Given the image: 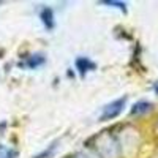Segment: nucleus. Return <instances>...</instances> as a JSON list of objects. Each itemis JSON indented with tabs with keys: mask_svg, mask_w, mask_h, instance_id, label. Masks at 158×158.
Instances as JSON below:
<instances>
[{
	"mask_svg": "<svg viewBox=\"0 0 158 158\" xmlns=\"http://www.w3.org/2000/svg\"><path fill=\"white\" fill-rule=\"evenodd\" d=\"M125 103H127V97L123 98H118L109 104H106V106L103 108V114L100 117L101 122H106V120H112V118H115L118 114H120L125 108Z\"/></svg>",
	"mask_w": 158,
	"mask_h": 158,
	"instance_id": "f257e3e1",
	"label": "nucleus"
},
{
	"mask_svg": "<svg viewBox=\"0 0 158 158\" xmlns=\"http://www.w3.org/2000/svg\"><path fill=\"white\" fill-rule=\"evenodd\" d=\"M95 67H97V65L92 62L90 59H87V57H79V59H76V70L81 73L82 76H84L85 73L92 71V70H95Z\"/></svg>",
	"mask_w": 158,
	"mask_h": 158,
	"instance_id": "f03ea898",
	"label": "nucleus"
},
{
	"mask_svg": "<svg viewBox=\"0 0 158 158\" xmlns=\"http://www.w3.org/2000/svg\"><path fill=\"white\" fill-rule=\"evenodd\" d=\"M40 19H41V22L44 24L46 29H52V27H54V11H52L51 8L44 6L41 10V13H40Z\"/></svg>",
	"mask_w": 158,
	"mask_h": 158,
	"instance_id": "7ed1b4c3",
	"label": "nucleus"
},
{
	"mask_svg": "<svg viewBox=\"0 0 158 158\" xmlns=\"http://www.w3.org/2000/svg\"><path fill=\"white\" fill-rule=\"evenodd\" d=\"M152 109V103L149 101H138L133 108H131V114L133 115H139V114H146Z\"/></svg>",
	"mask_w": 158,
	"mask_h": 158,
	"instance_id": "20e7f679",
	"label": "nucleus"
},
{
	"mask_svg": "<svg viewBox=\"0 0 158 158\" xmlns=\"http://www.w3.org/2000/svg\"><path fill=\"white\" fill-rule=\"evenodd\" d=\"M44 63V57L43 56H40V54H36V56H32V57H29L27 60L24 62V67H27V68H38V67H41V65Z\"/></svg>",
	"mask_w": 158,
	"mask_h": 158,
	"instance_id": "39448f33",
	"label": "nucleus"
},
{
	"mask_svg": "<svg viewBox=\"0 0 158 158\" xmlns=\"http://www.w3.org/2000/svg\"><path fill=\"white\" fill-rule=\"evenodd\" d=\"M56 149H57V142H52L48 149H44L43 152H40V153L35 155L33 158H52V155H54Z\"/></svg>",
	"mask_w": 158,
	"mask_h": 158,
	"instance_id": "423d86ee",
	"label": "nucleus"
},
{
	"mask_svg": "<svg viewBox=\"0 0 158 158\" xmlns=\"http://www.w3.org/2000/svg\"><path fill=\"white\" fill-rule=\"evenodd\" d=\"M100 3L101 5H108V6H115L120 11L127 13V3H123V2H115V0H101Z\"/></svg>",
	"mask_w": 158,
	"mask_h": 158,
	"instance_id": "0eeeda50",
	"label": "nucleus"
},
{
	"mask_svg": "<svg viewBox=\"0 0 158 158\" xmlns=\"http://www.w3.org/2000/svg\"><path fill=\"white\" fill-rule=\"evenodd\" d=\"M67 158H94V156H90L89 153H84V152H77V153L70 155V156H67Z\"/></svg>",
	"mask_w": 158,
	"mask_h": 158,
	"instance_id": "6e6552de",
	"label": "nucleus"
},
{
	"mask_svg": "<svg viewBox=\"0 0 158 158\" xmlns=\"http://www.w3.org/2000/svg\"><path fill=\"white\" fill-rule=\"evenodd\" d=\"M16 152L15 150H8V153H6V158H16Z\"/></svg>",
	"mask_w": 158,
	"mask_h": 158,
	"instance_id": "1a4fd4ad",
	"label": "nucleus"
},
{
	"mask_svg": "<svg viewBox=\"0 0 158 158\" xmlns=\"http://www.w3.org/2000/svg\"><path fill=\"white\" fill-rule=\"evenodd\" d=\"M155 92H156V95H158V82L155 84Z\"/></svg>",
	"mask_w": 158,
	"mask_h": 158,
	"instance_id": "9d476101",
	"label": "nucleus"
}]
</instances>
